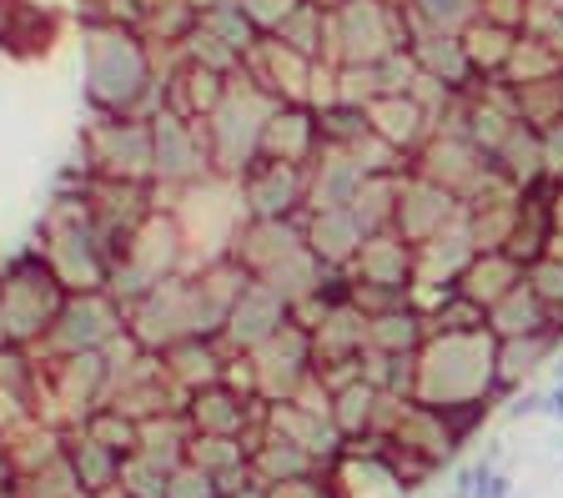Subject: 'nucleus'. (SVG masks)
Here are the masks:
<instances>
[{
  "label": "nucleus",
  "instance_id": "1",
  "mask_svg": "<svg viewBox=\"0 0 563 498\" xmlns=\"http://www.w3.org/2000/svg\"><path fill=\"white\" fill-rule=\"evenodd\" d=\"M162 60L136 25H81V81L96 117L152 121L166 111Z\"/></svg>",
  "mask_w": 563,
  "mask_h": 498
},
{
  "label": "nucleus",
  "instance_id": "2",
  "mask_svg": "<svg viewBox=\"0 0 563 498\" xmlns=\"http://www.w3.org/2000/svg\"><path fill=\"white\" fill-rule=\"evenodd\" d=\"M493 353H498L493 332H428V343L418 347L412 398L428 408L498 403Z\"/></svg>",
  "mask_w": 563,
  "mask_h": 498
},
{
  "label": "nucleus",
  "instance_id": "3",
  "mask_svg": "<svg viewBox=\"0 0 563 498\" xmlns=\"http://www.w3.org/2000/svg\"><path fill=\"white\" fill-rule=\"evenodd\" d=\"M272 107L277 101L262 86H252L242 71L232 76L222 107L201 121V142H207V162L217 181H236L262 156V126H267Z\"/></svg>",
  "mask_w": 563,
  "mask_h": 498
},
{
  "label": "nucleus",
  "instance_id": "4",
  "mask_svg": "<svg viewBox=\"0 0 563 498\" xmlns=\"http://www.w3.org/2000/svg\"><path fill=\"white\" fill-rule=\"evenodd\" d=\"M66 287L51 273V262L41 247L21 252L0 267V302H5V328H11V343L35 347L51 332V322L66 308Z\"/></svg>",
  "mask_w": 563,
  "mask_h": 498
},
{
  "label": "nucleus",
  "instance_id": "5",
  "mask_svg": "<svg viewBox=\"0 0 563 498\" xmlns=\"http://www.w3.org/2000/svg\"><path fill=\"white\" fill-rule=\"evenodd\" d=\"M328 36H332V66H367L387 51L408 46V11L402 0H338L328 5Z\"/></svg>",
  "mask_w": 563,
  "mask_h": 498
},
{
  "label": "nucleus",
  "instance_id": "6",
  "mask_svg": "<svg viewBox=\"0 0 563 498\" xmlns=\"http://www.w3.org/2000/svg\"><path fill=\"white\" fill-rule=\"evenodd\" d=\"M81 177L152 181V121L96 117L81 131Z\"/></svg>",
  "mask_w": 563,
  "mask_h": 498
},
{
  "label": "nucleus",
  "instance_id": "7",
  "mask_svg": "<svg viewBox=\"0 0 563 498\" xmlns=\"http://www.w3.org/2000/svg\"><path fill=\"white\" fill-rule=\"evenodd\" d=\"M242 357H246V368H252V388H257L262 403H287L317 368L312 328L297 322V312H292V322H287L277 337H267L262 347H252V353H242Z\"/></svg>",
  "mask_w": 563,
  "mask_h": 498
},
{
  "label": "nucleus",
  "instance_id": "8",
  "mask_svg": "<svg viewBox=\"0 0 563 498\" xmlns=\"http://www.w3.org/2000/svg\"><path fill=\"white\" fill-rule=\"evenodd\" d=\"M126 328V308H121L117 297L106 292H70L60 318L51 322V332L41 337V357H66V353H96L106 347L117 332Z\"/></svg>",
  "mask_w": 563,
  "mask_h": 498
},
{
  "label": "nucleus",
  "instance_id": "9",
  "mask_svg": "<svg viewBox=\"0 0 563 498\" xmlns=\"http://www.w3.org/2000/svg\"><path fill=\"white\" fill-rule=\"evenodd\" d=\"M152 181L156 191H187L211 181L207 142H201V121H187L176 111L152 117Z\"/></svg>",
  "mask_w": 563,
  "mask_h": 498
},
{
  "label": "nucleus",
  "instance_id": "10",
  "mask_svg": "<svg viewBox=\"0 0 563 498\" xmlns=\"http://www.w3.org/2000/svg\"><path fill=\"white\" fill-rule=\"evenodd\" d=\"M41 252H46L51 273L60 277L66 292H101L106 277H111V262L117 252L106 247V237L96 232V222L86 226H60V232H41Z\"/></svg>",
  "mask_w": 563,
  "mask_h": 498
},
{
  "label": "nucleus",
  "instance_id": "11",
  "mask_svg": "<svg viewBox=\"0 0 563 498\" xmlns=\"http://www.w3.org/2000/svg\"><path fill=\"white\" fill-rule=\"evenodd\" d=\"M347 287L352 292H387V297H412L418 287V247L402 242L393 226L373 232L363 242V252L347 267Z\"/></svg>",
  "mask_w": 563,
  "mask_h": 498
},
{
  "label": "nucleus",
  "instance_id": "12",
  "mask_svg": "<svg viewBox=\"0 0 563 498\" xmlns=\"http://www.w3.org/2000/svg\"><path fill=\"white\" fill-rule=\"evenodd\" d=\"M463 217V202H457L448 187H438V181H428L422 171H402L398 177V207H393V232H398L402 242H412V247H422V242H433L438 232H448V226Z\"/></svg>",
  "mask_w": 563,
  "mask_h": 498
},
{
  "label": "nucleus",
  "instance_id": "13",
  "mask_svg": "<svg viewBox=\"0 0 563 498\" xmlns=\"http://www.w3.org/2000/svg\"><path fill=\"white\" fill-rule=\"evenodd\" d=\"M187 418L191 433H217V439H252L267 428V403L252 392L232 388V383H207V388L187 392Z\"/></svg>",
  "mask_w": 563,
  "mask_h": 498
},
{
  "label": "nucleus",
  "instance_id": "14",
  "mask_svg": "<svg viewBox=\"0 0 563 498\" xmlns=\"http://www.w3.org/2000/svg\"><path fill=\"white\" fill-rule=\"evenodd\" d=\"M236 197H242L246 217H302L307 212V166L257 156L236 177Z\"/></svg>",
  "mask_w": 563,
  "mask_h": 498
},
{
  "label": "nucleus",
  "instance_id": "15",
  "mask_svg": "<svg viewBox=\"0 0 563 498\" xmlns=\"http://www.w3.org/2000/svg\"><path fill=\"white\" fill-rule=\"evenodd\" d=\"M287 322H292V302H287V297H282L272 283L252 277V283L242 287V297L232 302V312H227L222 347L242 357V353H252V347H262L267 337H277Z\"/></svg>",
  "mask_w": 563,
  "mask_h": 498
},
{
  "label": "nucleus",
  "instance_id": "16",
  "mask_svg": "<svg viewBox=\"0 0 563 498\" xmlns=\"http://www.w3.org/2000/svg\"><path fill=\"white\" fill-rule=\"evenodd\" d=\"M322 126H317V107L307 101H277L262 126V156L272 162H292V166H312L322 156Z\"/></svg>",
  "mask_w": 563,
  "mask_h": 498
},
{
  "label": "nucleus",
  "instance_id": "17",
  "mask_svg": "<svg viewBox=\"0 0 563 498\" xmlns=\"http://www.w3.org/2000/svg\"><path fill=\"white\" fill-rule=\"evenodd\" d=\"M367 237L373 232H367L363 217L352 212V207H312V212H302V242L328 262L332 273H347Z\"/></svg>",
  "mask_w": 563,
  "mask_h": 498
},
{
  "label": "nucleus",
  "instance_id": "18",
  "mask_svg": "<svg viewBox=\"0 0 563 498\" xmlns=\"http://www.w3.org/2000/svg\"><path fill=\"white\" fill-rule=\"evenodd\" d=\"M162 373L166 383H172L181 398L197 388H207V383H222L227 378V363H232V353L222 347V337H176L172 347H162Z\"/></svg>",
  "mask_w": 563,
  "mask_h": 498
},
{
  "label": "nucleus",
  "instance_id": "19",
  "mask_svg": "<svg viewBox=\"0 0 563 498\" xmlns=\"http://www.w3.org/2000/svg\"><path fill=\"white\" fill-rule=\"evenodd\" d=\"M563 353V332H528V337H498L493 373H498V398H514L523 383H533L553 357Z\"/></svg>",
  "mask_w": 563,
  "mask_h": 498
},
{
  "label": "nucleus",
  "instance_id": "20",
  "mask_svg": "<svg viewBox=\"0 0 563 498\" xmlns=\"http://www.w3.org/2000/svg\"><path fill=\"white\" fill-rule=\"evenodd\" d=\"M56 31L60 15L46 0H0V51H11L21 60L46 56L56 46Z\"/></svg>",
  "mask_w": 563,
  "mask_h": 498
},
{
  "label": "nucleus",
  "instance_id": "21",
  "mask_svg": "<svg viewBox=\"0 0 563 498\" xmlns=\"http://www.w3.org/2000/svg\"><path fill=\"white\" fill-rule=\"evenodd\" d=\"M363 181H367V171L347 146H322V156L307 166V212L312 207H352Z\"/></svg>",
  "mask_w": 563,
  "mask_h": 498
},
{
  "label": "nucleus",
  "instance_id": "22",
  "mask_svg": "<svg viewBox=\"0 0 563 498\" xmlns=\"http://www.w3.org/2000/svg\"><path fill=\"white\" fill-rule=\"evenodd\" d=\"M367 126H373L387 146H398L408 162L422 152V146H428V136H433L428 111H422L408 91H402V96H377L373 107H367Z\"/></svg>",
  "mask_w": 563,
  "mask_h": 498
},
{
  "label": "nucleus",
  "instance_id": "23",
  "mask_svg": "<svg viewBox=\"0 0 563 498\" xmlns=\"http://www.w3.org/2000/svg\"><path fill=\"white\" fill-rule=\"evenodd\" d=\"M488 162H493V171L518 191H533L549 181L543 177V131L533 126V121H514L504 142L493 146Z\"/></svg>",
  "mask_w": 563,
  "mask_h": 498
},
{
  "label": "nucleus",
  "instance_id": "24",
  "mask_svg": "<svg viewBox=\"0 0 563 498\" xmlns=\"http://www.w3.org/2000/svg\"><path fill=\"white\" fill-rule=\"evenodd\" d=\"M408 51L418 60V76H433V81H448L457 91H473V66H468V51H463V36H448V31H418L408 25Z\"/></svg>",
  "mask_w": 563,
  "mask_h": 498
},
{
  "label": "nucleus",
  "instance_id": "25",
  "mask_svg": "<svg viewBox=\"0 0 563 498\" xmlns=\"http://www.w3.org/2000/svg\"><path fill=\"white\" fill-rule=\"evenodd\" d=\"M367 347V312L357 302H338L312 322V357L317 363H342V357H363Z\"/></svg>",
  "mask_w": 563,
  "mask_h": 498
},
{
  "label": "nucleus",
  "instance_id": "26",
  "mask_svg": "<svg viewBox=\"0 0 563 498\" xmlns=\"http://www.w3.org/2000/svg\"><path fill=\"white\" fill-rule=\"evenodd\" d=\"M518 283H523V262H518L514 252L508 247H478L473 262L463 267V277H457V292H468L473 302L493 308V302L508 297Z\"/></svg>",
  "mask_w": 563,
  "mask_h": 498
},
{
  "label": "nucleus",
  "instance_id": "27",
  "mask_svg": "<svg viewBox=\"0 0 563 498\" xmlns=\"http://www.w3.org/2000/svg\"><path fill=\"white\" fill-rule=\"evenodd\" d=\"M428 343V318L418 302H398L387 312H367V347L373 353H393V357H412Z\"/></svg>",
  "mask_w": 563,
  "mask_h": 498
},
{
  "label": "nucleus",
  "instance_id": "28",
  "mask_svg": "<svg viewBox=\"0 0 563 498\" xmlns=\"http://www.w3.org/2000/svg\"><path fill=\"white\" fill-rule=\"evenodd\" d=\"M66 458H70V474H76V484H81L86 498L121 484V453L96 443L91 433H81V428H66Z\"/></svg>",
  "mask_w": 563,
  "mask_h": 498
},
{
  "label": "nucleus",
  "instance_id": "29",
  "mask_svg": "<svg viewBox=\"0 0 563 498\" xmlns=\"http://www.w3.org/2000/svg\"><path fill=\"white\" fill-rule=\"evenodd\" d=\"M267 36H277L282 46H292L297 56H307V60H328L332 56L328 5H322V0H302V5L277 25V31H267Z\"/></svg>",
  "mask_w": 563,
  "mask_h": 498
},
{
  "label": "nucleus",
  "instance_id": "30",
  "mask_svg": "<svg viewBox=\"0 0 563 498\" xmlns=\"http://www.w3.org/2000/svg\"><path fill=\"white\" fill-rule=\"evenodd\" d=\"M549 312H543V302L533 297V287L518 283L508 297H498L488 308V332L493 337H528V332H549Z\"/></svg>",
  "mask_w": 563,
  "mask_h": 498
},
{
  "label": "nucleus",
  "instance_id": "31",
  "mask_svg": "<svg viewBox=\"0 0 563 498\" xmlns=\"http://www.w3.org/2000/svg\"><path fill=\"white\" fill-rule=\"evenodd\" d=\"M518 36L514 31H498V25L488 21H473L468 31H463V51H468V66H473V81H498V76L508 71V56H514Z\"/></svg>",
  "mask_w": 563,
  "mask_h": 498
},
{
  "label": "nucleus",
  "instance_id": "32",
  "mask_svg": "<svg viewBox=\"0 0 563 498\" xmlns=\"http://www.w3.org/2000/svg\"><path fill=\"white\" fill-rule=\"evenodd\" d=\"M408 25L418 31H448V36H463L473 21H478L483 0H402Z\"/></svg>",
  "mask_w": 563,
  "mask_h": 498
},
{
  "label": "nucleus",
  "instance_id": "33",
  "mask_svg": "<svg viewBox=\"0 0 563 498\" xmlns=\"http://www.w3.org/2000/svg\"><path fill=\"white\" fill-rule=\"evenodd\" d=\"M76 428L91 433L96 443H106V449H117V453L141 449V418H131L126 408H117V403H96Z\"/></svg>",
  "mask_w": 563,
  "mask_h": 498
},
{
  "label": "nucleus",
  "instance_id": "34",
  "mask_svg": "<svg viewBox=\"0 0 563 498\" xmlns=\"http://www.w3.org/2000/svg\"><path fill=\"white\" fill-rule=\"evenodd\" d=\"M11 488H15V498H86L81 484H76V474H70L66 453L41 463V468H31V474H15Z\"/></svg>",
  "mask_w": 563,
  "mask_h": 498
},
{
  "label": "nucleus",
  "instance_id": "35",
  "mask_svg": "<svg viewBox=\"0 0 563 498\" xmlns=\"http://www.w3.org/2000/svg\"><path fill=\"white\" fill-rule=\"evenodd\" d=\"M187 458L197 463V468H207V474L217 478V484H222L227 474H242V468H246V439H217V433H191Z\"/></svg>",
  "mask_w": 563,
  "mask_h": 498
},
{
  "label": "nucleus",
  "instance_id": "36",
  "mask_svg": "<svg viewBox=\"0 0 563 498\" xmlns=\"http://www.w3.org/2000/svg\"><path fill=\"white\" fill-rule=\"evenodd\" d=\"M523 283L533 287V297L543 302V312H549L553 332H563V257L559 252H543V257H533L523 267Z\"/></svg>",
  "mask_w": 563,
  "mask_h": 498
},
{
  "label": "nucleus",
  "instance_id": "37",
  "mask_svg": "<svg viewBox=\"0 0 563 498\" xmlns=\"http://www.w3.org/2000/svg\"><path fill=\"white\" fill-rule=\"evenodd\" d=\"M166 474H172V463L156 458L146 449H131L121 453V484L131 498H166Z\"/></svg>",
  "mask_w": 563,
  "mask_h": 498
},
{
  "label": "nucleus",
  "instance_id": "38",
  "mask_svg": "<svg viewBox=\"0 0 563 498\" xmlns=\"http://www.w3.org/2000/svg\"><path fill=\"white\" fill-rule=\"evenodd\" d=\"M201 25H207L217 41H227L232 51H242V56L262 41V31L252 25V15H246L236 0H232V5H207V11H201Z\"/></svg>",
  "mask_w": 563,
  "mask_h": 498
},
{
  "label": "nucleus",
  "instance_id": "39",
  "mask_svg": "<svg viewBox=\"0 0 563 498\" xmlns=\"http://www.w3.org/2000/svg\"><path fill=\"white\" fill-rule=\"evenodd\" d=\"M166 498H222V488H217V478H211L207 468L181 458V463H172V474H166Z\"/></svg>",
  "mask_w": 563,
  "mask_h": 498
},
{
  "label": "nucleus",
  "instance_id": "40",
  "mask_svg": "<svg viewBox=\"0 0 563 498\" xmlns=\"http://www.w3.org/2000/svg\"><path fill=\"white\" fill-rule=\"evenodd\" d=\"M528 0H483V11H478V21H488V25H498V31H514V36H523L528 31Z\"/></svg>",
  "mask_w": 563,
  "mask_h": 498
},
{
  "label": "nucleus",
  "instance_id": "41",
  "mask_svg": "<svg viewBox=\"0 0 563 498\" xmlns=\"http://www.w3.org/2000/svg\"><path fill=\"white\" fill-rule=\"evenodd\" d=\"M236 5H242V11L252 15V25H257L262 36H267V31H277V25L287 21V15H292L302 0H236Z\"/></svg>",
  "mask_w": 563,
  "mask_h": 498
},
{
  "label": "nucleus",
  "instance_id": "42",
  "mask_svg": "<svg viewBox=\"0 0 563 498\" xmlns=\"http://www.w3.org/2000/svg\"><path fill=\"white\" fill-rule=\"evenodd\" d=\"M543 177L563 181V121H549V126H543Z\"/></svg>",
  "mask_w": 563,
  "mask_h": 498
},
{
  "label": "nucleus",
  "instance_id": "43",
  "mask_svg": "<svg viewBox=\"0 0 563 498\" xmlns=\"http://www.w3.org/2000/svg\"><path fill=\"white\" fill-rule=\"evenodd\" d=\"M549 212H553V237H563V181H549Z\"/></svg>",
  "mask_w": 563,
  "mask_h": 498
},
{
  "label": "nucleus",
  "instance_id": "44",
  "mask_svg": "<svg viewBox=\"0 0 563 498\" xmlns=\"http://www.w3.org/2000/svg\"><path fill=\"white\" fill-rule=\"evenodd\" d=\"M222 498H267V484H257V478H246L242 488H232V494H222Z\"/></svg>",
  "mask_w": 563,
  "mask_h": 498
},
{
  "label": "nucleus",
  "instance_id": "45",
  "mask_svg": "<svg viewBox=\"0 0 563 498\" xmlns=\"http://www.w3.org/2000/svg\"><path fill=\"white\" fill-rule=\"evenodd\" d=\"M91 498H131L126 488H106V494H91Z\"/></svg>",
  "mask_w": 563,
  "mask_h": 498
},
{
  "label": "nucleus",
  "instance_id": "46",
  "mask_svg": "<svg viewBox=\"0 0 563 498\" xmlns=\"http://www.w3.org/2000/svg\"><path fill=\"white\" fill-rule=\"evenodd\" d=\"M191 5H197V11H207V5H232V0H191Z\"/></svg>",
  "mask_w": 563,
  "mask_h": 498
},
{
  "label": "nucleus",
  "instance_id": "47",
  "mask_svg": "<svg viewBox=\"0 0 563 498\" xmlns=\"http://www.w3.org/2000/svg\"><path fill=\"white\" fill-rule=\"evenodd\" d=\"M553 252H559V257H563V237H553Z\"/></svg>",
  "mask_w": 563,
  "mask_h": 498
},
{
  "label": "nucleus",
  "instance_id": "48",
  "mask_svg": "<svg viewBox=\"0 0 563 498\" xmlns=\"http://www.w3.org/2000/svg\"><path fill=\"white\" fill-rule=\"evenodd\" d=\"M322 5H338V0H322Z\"/></svg>",
  "mask_w": 563,
  "mask_h": 498
}]
</instances>
